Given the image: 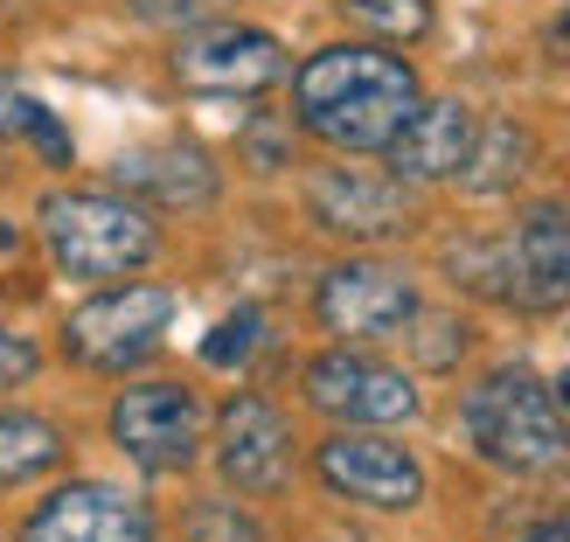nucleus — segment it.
Listing matches in <instances>:
<instances>
[{"label": "nucleus", "mask_w": 570, "mask_h": 542, "mask_svg": "<svg viewBox=\"0 0 570 542\" xmlns=\"http://www.w3.org/2000/svg\"><path fill=\"white\" fill-rule=\"evenodd\" d=\"M327 542H355V535H327Z\"/></svg>", "instance_id": "obj_30"}, {"label": "nucleus", "mask_w": 570, "mask_h": 542, "mask_svg": "<svg viewBox=\"0 0 570 542\" xmlns=\"http://www.w3.org/2000/svg\"><path fill=\"white\" fill-rule=\"evenodd\" d=\"M14 542H160V522L119 480H63L14 522Z\"/></svg>", "instance_id": "obj_10"}, {"label": "nucleus", "mask_w": 570, "mask_h": 542, "mask_svg": "<svg viewBox=\"0 0 570 542\" xmlns=\"http://www.w3.org/2000/svg\"><path fill=\"white\" fill-rule=\"evenodd\" d=\"M42 376V348L28 341L21 327H8L0 321V396H14V390H28Z\"/></svg>", "instance_id": "obj_22"}, {"label": "nucleus", "mask_w": 570, "mask_h": 542, "mask_svg": "<svg viewBox=\"0 0 570 542\" xmlns=\"http://www.w3.org/2000/svg\"><path fill=\"white\" fill-rule=\"evenodd\" d=\"M460 432L501 473H529V480L570 473V417L557 404L550 376H535L529 362H501V368L466 383Z\"/></svg>", "instance_id": "obj_2"}, {"label": "nucleus", "mask_w": 570, "mask_h": 542, "mask_svg": "<svg viewBox=\"0 0 570 542\" xmlns=\"http://www.w3.org/2000/svg\"><path fill=\"white\" fill-rule=\"evenodd\" d=\"M299 396L321 417H341V424H411L417 411H424V396H417V383L404 376L396 362H383V355H368V348H321V355H306V368H299Z\"/></svg>", "instance_id": "obj_9"}, {"label": "nucleus", "mask_w": 570, "mask_h": 542, "mask_svg": "<svg viewBox=\"0 0 570 542\" xmlns=\"http://www.w3.org/2000/svg\"><path fill=\"white\" fill-rule=\"evenodd\" d=\"M550 42H557V56L570 63V8H563V21H557V36H550Z\"/></svg>", "instance_id": "obj_28"}, {"label": "nucleus", "mask_w": 570, "mask_h": 542, "mask_svg": "<svg viewBox=\"0 0 570 542\" xmlns=\"http://www.w3.org/2000/svg\"><path fill=\"white\" fill-rule=\"evenodd\" d=\"M299 203H306L313 230H327L341 244H383L417 223L411 188L396 175H383V167H313Z\"/></svg>", "instance_id": "obj_11"}, {"label": "nucleus", "mask_w": 570, "mask_h": 542, "mask_svg": "<svg viewBox=\"0 0 570 542\" xmlns=\"http://www.w3.org/2000/svg\"><path fill=\"white\" fill-rule=\"evenodd\" d=\"M28 147H36V160H42V167H56V175L70 167V132H63V119H56L49 105L36 111V126H28Z\"/></svg>", "instance_id": "obj_26"}, {"label": "nucleus", "mask_w": 570, "mask_h": 542, "mask_svg": "<svg viewBox=\"0 0 570 542\" xmlns=\"http://www.w3.org/2000/svg\"><path fill=\"white\" fill-rule=\"evenodd\" d=\"M36 111H42V98L28 91V83H21L14 70H0V147H8V139H28Z\"/></svg>", "instance_id": "obj_23"}, {"label": "nucleus", "mask_w": 570, "mask_h": 542, "mask_svg": "<svg viewBox=\"0 0 570 542\" xmlns=\"http://www.w3.org/2000/svg\"><path fill=\"white\" fill-rule=\"evenodd\" d=\"M111 188L132 195L154 216H188V209H209L223 195V175L195 139H167V147H132V154L111 160Z\"/></svg>", "instance_id": "obj_14"}, {"label": "nucleus", "mask_w": 570, "mask_h": 542, "mask_svg": "<svg viewBox=\"0 0 570 542\" xmlns=\"http://www.w3.org/2000/svg\"><path fill=\"white\" fill-rule=\"evenodd\" d=\"M36 230L70 285H119L160 258V216L119 188H49L36 203Z\"/></svg>", "instance_id": "obj_3"}, {"label": "nucleus", "mask_w": 570, "mask_h": 542, "mask_svg": "<svg viewBox=\"0 0 570 542\" xmlns=\"http://www.w3.org/2000/svg\"><path fill=\"white\" fill-rule=\"evenodd\" d=\"M473 105L466 98H417L404 132L390 139V175L404 188H432V181H460V167L473 160Z\"/></svg>", "instance_id": "obj_15"}, {"label": "nucleus", "mask_w": 570, "mask_h": 542, "mask_svg": "<svg viewBox=\"0 0 570 542\" xmlns=\"http://www.w3.org/2000/svg\"><path fill=\"white\" fill-rule=\"evenodd\" d=\"M341 14H348L368 42H424L432 36V0H341Z\"/></svg>", "instance_id": "obj_18"}, {"label": "nucleus", "mask_w": 570, "mask_h": 542, "mask_svg": "<svg viewBox=\"0 0 570 542\" xmlns=\"http://www.w3.org/2000/svg\"><path fill=\"white\" fill-rule=\"evenodd\" d=\"M424 83L390 42H327L293 70V126L334 154H390Z\"/></svg>", "instance_id": "obj_1"}, {"label": "nucleus", "mask_w": 570, "mask_h": 542, "mask_svg": "<svg viewBox=\"0 0 570 542\" xmlns=\"http://www.w3.org/2000/svg\"><path fill=\"white\" fill-rule=\"evenodd\" d=\"M209 445H216V473L237 501H278L299 473V445H293V424L272 396L258 390H237L230 404L216 411L209 424Z\"/></svg>", "instance_id": "obj_8"}, {"label": "nucleus", "mask_w": 570, "mask_h": 542, "mask_svg": "<svg viewBox=\"0 0 570 542\" xmlns=\"http://www.w3.org/2000/svg\"><path fill=\"white\" fill-rule=\"evenodd\" d=\"M188 542H265V529L250 515H237V494H223V501L188 507Z\"/></svg>", "instance_id": "obj_20"}, {"label": "nucleus", "mask_w": 570, "mask_h": 542, "mask_svg": "<svg viewBox=\"0 0 570 542\" xmlns=\"http://www.w3.org/2000/svg\"><path fill=\"white\" fill-rule=\"evenodd\" d=\"M404 334H411V348H417V368H452L460 348H466V327L460 321H432V313H417Z\"/></svg>", "instance_id": "obj_21"}, {"label": "nucleus", "mask_w": 570, "mask_h": 542, "mask_svg": "<svg viewBox=\"0 0 570 542\" xmlns=\"http://www.w3.org/2000/svg\"><path fill=\"white\" fill-rule=\"evenodd\" d=\"M167 327H175V293L160 278H119L63 321V355L91 376H132L147 355H160Z\"/></svg>", "instance_id": "obj_4"}, {"label": "nucleus", "mask_w": 570, "mask_h": 542, "mask_svg": "<svg viewBox=\"0 0 570 542\" xmlns=\"http://www.w3.org/2000/svg\"><path fill=\"white\" fill-rule=\"evenodd\" d=\"M313 480H321L334 501L368 507V515H411L424 501L417 452L396 445V438H362V432H341V438L313 445Z\"/></svg>", "instance_id": "obj_12"}, {"label": "nucleus", "mask_w": 570, "mask_h": 542, "mask_svg": "<svg viewBox=\"0 0 570 542\" xmlns=\"http://www.w3.org/2000/svg\"><path fill=\"white\" fill-rule=\"evenodd\" d=\"M529 160H535L529 126H515V119H488V126L473 132V160L460 167V181H466V195H508V188L529 175Z\"/></svg>", "instance_id": "obj_17"}, {"label": "nucleus", "mask_w": 570, "mask_h": 542, "mask_svg": "<svg viewBox=\"0 0 570 542\" xmlns=\"http://www.w3.org/2000/svg\"><path fill=\"white\" fill-rule=\"evenodd\" d=\"M550 390H557V404H563V417H570V368H563V376H557Z\"/></svg>", "instance_id": "obj_29"}, {"label": "nucleus", "mask_w": 570, "mask_h": 542, "mask_svg": "<svg viewBox=\"0 0 570 542\" xmlns=\"http://www.w3.org/2000/svg\"><path fill=\"white\" fill-rule=\"evenodd\" d=\"M515 542H570V515H550V522H529Z\"/></svg>", "instance_id": "obj_27"}, {"label": "nucleus", "mask_w": 570, "mask_h": 542, "mask_svg": "<svg viewBox=\"0 0 570 542\" xmlns=\"http://www.w3.org/2000/svg\"><path fill=\"white\" fill-rule=\"evenodd\" d=\"M105 432L139 473H154V480L188 473L209 452V404H203V390L181 383V376H139L111 396Z\"/></svg>", "instance_id": "obj_5"}, {"label": "nucleus", "mask_w": 570, "mask_h": 542, "mask_svg": "<svg viewBox=\"0 0 570 542\" xmlns=\"http://www.w3.org/2000/svg\"><path fill=\"white\" fill-rule=\"evenodd\" d=\"M167 77L195 98H265L272 83L293 77V56L272 28L203 21V28H181V42L167 49Z\"/></svg>", "instance_id": "obj_6"}, {"label": "nucleus", "mask_w": 570, "mask_h": 542, "mask_svg": "<svg viewBox=\"0 0 570 542\" xmlns=\"http://www.w3.org/2000/svg\"><path fill=\"white\" fill-rule=\"evenodd\" d=\"M417 313H424L417 278L390 258H341L313 285V321H321L327 341H348V348L404 334Z\"/></svg>", "instance_id": "obj_7"}, {"label": "nucleus", "mask_w": 570, "mask_h": 542, "mask_svg": "<svg viewBox=\"0 0 570 542\" xmlns=\"http://www.w3.org/2000/svg\"><path fill=\"white\" fill-rule=\"evenodd\" d=\"M63 460H70L63 424L42 417V411H14V404H0V487H28V480H49Z\"/></svg>", "instance_id": "obj_16"}, {"label": "nucleus", "mask_w": 570, "mask_h": 542, "mask_svg": "<svg viewBox=\"0 0 570 542\" xmlns=\"http://www.w3.org/2000/svg\"><path fill=\"white\" fill-rule=\"evenodd\" d=\"M265 341H272L265 306H237V313H223V321L203 334V362L209 368H250V355H258Z\"/></svg>", "instance_id": "obj_19"}, {"label": "nucleus", "mask_w": 570, "mask_h": 542, "mask_svg": "<svg viewBox=\"0 0 570 542\" xmlns=\"http://www.w3.org/2000/svg\"><path fill=\"white\" fill-rule=\"evenodd\" d=\"M508 244V306L529 321H550L570 306V203H529Z\"/></svg>", "instance_id": "obj_13"}, {"label": "nucleus", "mask_w": 570, "mask_h": 542, "mask_svg": "<svg viewBox=\"0 0 570 542\" xmlns=\"http://www.w3.org/2000/svg\"><path fill=\"white\" fill-rule=\"evenodd\" d=\"M244 160L258 167V175H278V167L293 160V132H285V126H265V119H250V126H244Z\"/></svg>", "instance_id": "obj_25"}, {"label": "nucleus", "mask_w": 570, "mask_h": 542, "mask_svg": "<svg viewBox=\"0 0 570 542\" xmlns=\"http://www.w3.org/2000/svg\"><path fill=\"white\" fill-rule=\"evenodd\" d=\"M126 8L147 28H203V21H216L223 0H126Z\"/></svg>", "instance_id": "obj_24"}]
</instances>
